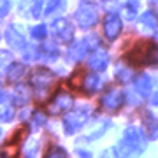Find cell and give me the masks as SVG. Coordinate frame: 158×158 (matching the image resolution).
Segmentation results:
<instances>
[{
    "label": "cell",
    "instance_id": "2e32d148",
    "mask_svg": "<svg viewBox=\"0 0 158 158\" xmlns=\"http://www.w3.org/2000/svg\"><path fill=\"white\" fill-rule=\"evenodd\" d=\"M113 153H114V149H106V151L102 153V156H100V158H116V155H114V156H111Z\"/></svg>",
    "mask_w": 158,
    "mask_h": 158
},
{
    "label": "cell",
    "instance_id": "277c9868",
    "mask_svg": "<svg viewBox=\"0 0 158 158\" xmlns=\"http://www.w3.org/2000/svg\"><path fill=\"white\" fill-rule=\"evenodd\" d=\"M119 30H121V21H119V18L116 14H109L106 19H104V32L107 35L109 39H114V37H118Z\"/></svg>",
    "mask_w": 158,
    "mask_h": 158
},
{
    "label": "cell",
    "instance_id": "9c48e42d",
    "mask_svg": "<svg viewBox=\"0 0 158 158\" xmlns=\"http://www.w3.org/2000/svg\"><path fill=\"white\" fill-rule=\"evenodd\" d=\"M125 141H127V146L128 148H137V149H141L142 142H141V132L135 128H128L127 130V134H125Z\"/></svg>",
    "mask_w": 158,
    "mask_h": 158
},
{
    "label": "cell",
    "instance_id": "5bb4252c",
    "mask_svg": "<svg viewBox=\"0 0 158 158\" xmlns=\"http://www.w3.org/2000/svg\"><path fill=\"white\" fill-rule=\"evenodd\" d=\"M46 158H67V155L63 153V149H60V148H56V146H53L49 151H48Z\"/></svg>",
    "mask_w": 158,
    "mask_h": 158
},
{
    "label": "cell",
    "instance_id": "ac0fdd59",
    "mask_svg": "<svg viewBox=\"0 0 158 158\" xmlns=\"http://www.w3.org/2000/svg\"><path fill=\"white\" fill-rule=\"evenodd\" d=\"M0 158H7V156H4V155H0Z\"/></svg>",
    "mask_w": 158,
    "mask_h": 158
},
{
    "label": "cell",
    "instance_id": "9a60e30c",
    "mask_svg": "<svg viewBox=\"0 0 158 158\" xmlns=\"http://www.w3.org/2000/svg\"><path fill=\"white\" fill-rule=\"evenodd\" d=\"M32 35L34 37H42V35H46V27H37V28H34Z\"/></svg>",
    "mask_w": 158,
    "mask_h": 158
},
{
    "label": "cell",
    "instance_id": "ba28073f",
    "mask_svg": "<svg viewBox=\"0 0 158 158\" xmlns=\"http://www.w3.org/2000/svg\"><path fill=\"white\" fill-rule=\"evenodd\" d=\"M51 81H53V76L48 70H35V74L32 76V85L35 88H48Z\"/></svg>",
    "mask_w": 158,
    "mask_h": 158
},
{
    "label": "cell",
    "instance_id": "7a4b0ae2",
    "mask_svg": "<svg viewBox=\"0 0 158 158\" xmlns=\"http://www.w3.org/2000/svg\"><path fill=\"white\" fill-rule=\"evenodd\" d=\"M86 119H88V114H86L85 111H74V113H69L67 116H65L63 123H65L67 132L70 134V132H74V130L81 128V127L86 123Z\"/></svg>",
    "mask_w": 158,
    "mask_h": 158
},
{
    "label": "cell",
    "instance_id": "4fadbf2b",
    "mask_svg": "<svg viewBox=\"0 0 158 158\" xmlns=\"http://www.w3.org/2000/svg\"><path fill=\"white\" fill-rule=\"evenodd\" d=\"M14 114V109H12V104L9 100H2L0 102V118L4 121H9Z\"/></svg>",
    "mask_w": 158,
    "mask_h": 158
},
{
    "label": "cell",
    "instance_id": "3957f363",
    "mask_svg": "<svg viewBox=\"0 0 158 158\" xmlns=\"http://www.w3.org/2000/svg\"><path fill=\"white\" fill-rule=\"evenodd\" d=\"M76 19L81 27H91L97 21V12L93 11L91 6H81V9L76 12Z\"/></svg>",
    "mask_w": 158,
    "mask_h": 158
},
{
    "label": "cell",
    "instance_id": "52a82bcc",
    "mask_svg": "<svg viewBox=\"0 0 158 158\" xmlns=\"http://www.w3.org/2000/svg\"><path fill=\"white\" fill-rule=\"evenodd\" d=\"M69 107H72V98L67 93H60L55 100L51 102L49 111L51 113H62V111H67Z\"/></svg>",
    "mask_w": 158,
    "mask_h": 158
},
{
    "label": "cell",
    "instance_id": "5b68a950",
    "mask_svg": "<svg viewBox=\"0 0 158 158\" xmlns=\"http://www.w3.org/2000/svg\"><path fill=\"white\" fill-rule=\"evenodd\" d=\"M121 100H123V97H121V93H119L118 90H109L106 95H104V98H102V106L106 109H109V111H113V109H118L119 106H121Z\"/></svg>",
    "mask_w": 158,
    "mask_h": 158
},
{
    "label": "cell",
    "instance_id": "8fae6325",
    "mask_svg": "<svg viewBox=\"0 0 158 158\" xmlns=\"http://www.w3.org/2000/svg\"><path fill=\"white\" fill-rule=\"evenodd\" d=\"M85 90H88V91H95L98 86H100V76L97 72H91V74H88L85 77Z\"/></svg>",
    "mask_w": 158,
    "mask_h": 158
},
{
    "label": "cell",
    "instance_id": "6da1fadb",
    "mask_svg": "<svg viewBox=\"0 0 158 158\" xmlns=\"http://www.w3.org/2000/svg\"><path fill=\"white\" fill-rule=\"evenodd\" d=\"M155 44L153 42H139V44L130 51V58L137 63H151L155 62Z\"/></svg>",
    "mask_w": 158,
    "mask_h": 158
},
{
    "label": "cell",
    "instance_id": "7c38bea8",
    "mask_svg": "<svg viewBox=\"0 0 158 158\" xmlns=\"http://www.w3.org/2000/svg\"><path fill=\"white\" fill-rule=\"evenodd\" d=\"M135 88H137V91H139L141 95L146 97L148 93L151 91V81H149V77H148V76H141V77L137 79Z\"/></svg>",
    "mask_w": 158,
    "mask_h": 158
},
{
    "label": "cell",
    "instance_id": "8992f818",
    "mask_svg": "<svg viewBox=\"0 0 158 158\" xmlns=\"http://www.w3.org/2000/svg\"><path fill=\"white\" fill-rule=\"evenodd\" d=\"M55 34H56V37L60 40H70L72 39V27H70V23L67 21V19H63V18H60L58 21H55Z\"/></svg>",
    "mask_w": 158,
    "mask_h": 158
},
{
    "label": "cell",
    "instance_id": "30bf717a",
    "mask_svg": "<svg viewBox=\"0 0 158 158\" xmlns=\"http://www.w3.org/2000/svg\"><path fill=\"white\" fill-rule=\"evenodd\" d=\"M88 63H90L91 69H95V70H104L106 69V65H107V55L104 53V51H97L95 55L88 60Z\"/></svg>",
    "mask_w": 158,
    "mask_h": 158
},
{
    "label": "cell",
    "instance_id": "e0dca14e",
    "mask_svg": "<svg viewBox=\"0 0 158 158\" xmlns=\"http://www.w3.org/2000/svg\"><path fill=\"white\" fill-rule=\"evenodd\" d=\"M7 9H9V4H4V7H2V4H0V14L7 12Z\"/></svg>",
    "mask_w": 158,
    "mask_h": 158
}]
</instances>
